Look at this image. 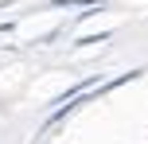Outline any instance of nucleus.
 <instances>
[{
	"instance_id": "f257e3e1",
	"label": "nucleus",
	"mask_w": 148,
	"mask_h": 144,
	"mask_svg": "<svg viewBox=\"0 0 148 144\" xmlns=\"http://www.w3.org/2000/svg\"><path fill=\"white\" fill-rule=\"evenodd\" d=\"M55 8H70V4H86V8H97L101 0H51Z\"/></svg>"
}]
</instances>
